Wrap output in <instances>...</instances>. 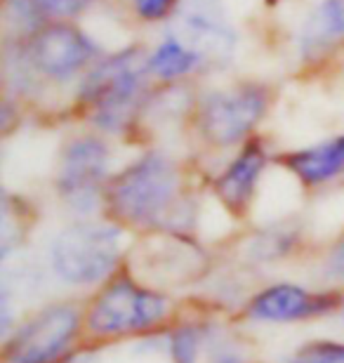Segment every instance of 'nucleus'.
Returning <instances> with one entry per match:
<instances>
[{"mask_svg": "<svg viewBox=\"0 0 344 363\" xmlns=\"http://www.w3.org/2000/svg\"><path fill=\"white\" fill-rule=\"evenodd\" d=\"M106 210L113 222L165 234H187L194 208L182 191V170L170 156L151 151L106 184Z\"/></svg>", "mask_w": 344, "mask_h": 363, "instance_id": "nucleus-1", "label": "nucleus"}, {"mask_svg": "<svg viewBox=\"0 0 344 363\" xmlns=\"http://www.w3.org/2000/svg\"><path fill=\"white\" fill-rule=\"evenodd\" d=\"M172 316V300L133 276H113L85 307V335L94 342L142 337Z\"/></svg>", "mask_w": 344, "mask_h": 363, "instance_id": "nucleus-2", "label": "nucleus"}, {"mask_svg": "<svg viewBox=\"0 0 344 363\" xmlns=\"http://www.w3.org/2000/svg\"><path fill=\"white\" fill-rule=\"evenodd\" d=\"M123 257V224L80 220L50 243V269L73 288H92L113 279Z\"/></svg>", "mask_w": 344, "mask_h": 363, "instance_id": "nucleus-3", "label": "nucleus"}, {"mask_svg": "<svg viewBox=\"0 0 344 363\" xmlns=\"http://www.w3.org/2000/svg\"><path fill=\"white\" fill-rule=\"evenodd\" d=\"M146 76H151L149 57L139 48L121 50L92 67L80 85V99L94 125L106 133L126 130L142 104Z\"/></svg>", "mask_w": 344, "mask_h": 363, "instance_id": "nucleus-4", "label": "nucleus"}, {"mask_svg": "<svg viewBox=\"0 0 344 363\" xmlns=\"http://www.w3.org/2000/svg\"><path fill=\"white\" fill-rule=\"evenodd\" d=\"M85 335V311L71 302L48 304L5 337V363H62Z\"/></svg>", "mask_w": 344, "mask_h": 363, "instance_id": "nucleus-5", "label": "nucleus"}, {"mask_svg": "<svg viewBox=\"0 0 344 363\" xmlns=\"http://www.w3.org/2000/svg\"><path fill=\"white\" fill-rule=\"evenodd\" d=\"M106 142L94 135L76 137L67 144L57 170V194L78 215H90L104 199L109 175Z\"/></svg>", "mask_w": 344, "mask_h": 363, "instance_id": "nucleus-6", "label": "nucleus"}, {"mask_svg": "<svg viewBox=\"0 0 344 363\" xmlns=\"http://www.w3.org/2000/svg\"><path fill=\"white\" fill-rule=\"evenodd\" d=\"M269 104L262 85H238L210 92L199 106V128L215 147H231L257 125Z\"/></svg>", "mask_w": 344, "mask_h": 363, "instance_id": "nucleus-7", "label": "nucleus"}, {"mask_svg": "<svg viewBox=\"0 0 344 363\" xmlns=\"http://www.w3.org/2000/svg\"><path fill=\"white\" fill-rule=\"evenodd\" d=\"M344 307V297L338 293H316L297 283H274L262 288L248 300L243 314L255 323H299L328 316Z\"/></svg>", "mask_w": 344, "mask_h": 363, "instance_id": "nucleus-8", "label": "nucleus"}, {"mask_svg": "<svg viewBox=\"0 0 344 363\" xmlns=\"http://www.w3.org/2000/svg\"><path fill=\"white\" fill-rule=\"evenodd\" d=\"M94 55H97V45L90 35L64 21L35 28L28 43L31 67L52 81H69L92 62Z\"/></svg>", "mask_w": 344, "mask_h": 363, "instance_id": "nucleus-9", "label": "nucleus"}, {"mask_svg": "<svg viewBox=\"0 0 344 363\" xmlns=\"http://www.w3.org/2000/svg\"><path fill=\"white\" fill-rule=\"evenodd\" d=\"M177 38L196 50L203 62H226L236 48V33L226 24L219 0H184Z\"/></svg>", "mask_w": 344, "mask_h": 363, "instance_id": "nucleus-10", "label": "nucleus"}, {"mask_svg": "<svg viewBox=\"0 0 344 363\" xmlns=\"http://www.w3.org/2000/svg\"><path fill=\"white\" fill-rule=\"evenodd\" d=\"M265 168H267V151L262 149L260 142H253V144H248V147L233 158V163L229 168L217 177L215 194L229 213L233 215L245 213Z\"/></svg>", "mask_w": 344, "mask_h": 363, "instance_id": "nucleus-11", "label": "nucleus"}, {"mask_svg": "<svg viewBox=\"0 0 344 363\" xmlns=\"http://www.w3.org/2000/svg\"><path fill=\"white\" fill-rule=\"evenodd\" d=\"M283 163L302 184H326V182L344 175V135L321 142L316 147L292 151L283 158Z\"/></svg>", "mask_w": 344, "mask_h": 363, "instance_id": "nucleus-12", "label": "nucleus"}, {"mask_svg": "<svg viewBox=\"0 0 344 363\" xmlns=\"http://www.w3.org/2000/svg\"><path fill=\"white\" fill-rule=\"evenodd\" d=\"M340 43H344V0H323L299 31V55L316 60Z\"/></svg>", "mask_w": 344, "mask_h": 363, "instance_id": "nucleus-13", "label": "nucleus"}, {"mask_svg": "<svg viewBox=\"0 0 344 363\" xmlns=\"http://www.w3.org/2000/svg\"><path fill=\"white\" fill-rule=\"evenodd\" d=\"M203 64V57L182 43L177 35H167L160 45L149 55V71L151 76L160 81H177V78L192 74L196 67Z\"/></svg>", "mask_w": 344, "mask_h": 363, "instance_id": "nucleus-14", "label": "nucleus"}, {"mask_svg": "<svg viewBox=\"0 0 344 363\" xmlns=\"http://www.w3.org/2000/svg\"><path fill=\"white\" fill-rule=\"evenodd\" d=\"M196 363H248V359L245 352L238 350V345H233L231 340H226L222 330L203 323Z\"/></svg>", "mask_w": 344, "mask_h": 363, "instance_id": "nucleus-15", "label": "nucleus"}, {"mask_svg": "<svg viewBox=\"0 0 344 363\" xmlns=\"http://www.w3.org/2000/svg\"><path fill=\"white\" fill-rule=\"evenodd\" d=\"M297 241V231L288 229V227H274L269 231H262V234L255 238L248 248V255L255 262H276V259H283L288 252L295 248Z\"/></svg>", "mask_w": 344, "mask_h": 363, "instance_id": "nucleus-16", "label": "nucleus"}, {"mask_svg": "<svg viewBox=\"0 0 344 363\" xmlns=\"http://www.w3.org/2000/svg\"><path fill=\"white\" fill-rule=\"evenodd\" d=\"M283 363H344L342 340H309L288 354Z\"/></svg>", "mask_w": 344, "mask_h": 363, "instance_id": "nucleus-17", "label": "nucleus"}, {"mask_svg": "<svg viewBox=\"0 0 344 363\" xmlns=\"http://www.w3.org/2000/svg\"><path fill=\"white\" fill-rule=\"evenodd\" d=\"M31 3L35 7V12L40 14V19L45 17L67 19V17H76L85 7H90L92 0H31Z\"/></svg>", "mask_w": 344, "mask_h": 363, "instance_id": "nucleus-18", "label": "nucleus"}, {"mask_svg": "<svg viewBox=\"0 0 344 363\" xmlns=\"http://www.w3.org/2000/svg\"><path fill=\"white\" fill-rule=\"evenodd\" d=\"M137 17L146 21H160L170 17L172 12H177L179 0H133Z\"/></svg>", "mask_w": 344, "mask_h": 363, "instance_id": "nucleus-19", "label": "nucleus"}, {"mask_svg": "<svg viewBox=\"0 0 344 363\" xmlns=\"http://www.w3.org/2000/svg\"><path fill=\"white\" fill-rule=\"evenodd\" d=\"M328 274L335 276V279H344V238L335 243V248L328 255Z\"/></svg>", "mask_w": 344, "mask_h": 363, "instance_id": "nucleus-20", "label": "nucleus"}]
</instances>
